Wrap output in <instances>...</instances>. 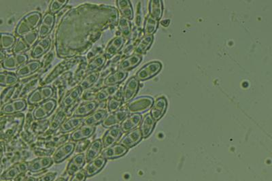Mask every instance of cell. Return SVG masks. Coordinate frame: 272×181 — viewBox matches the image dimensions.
<instances>
[{
	"label": "cell",
	"instance_id": "55",
	"mask_svg": "<svg viewBox=\"0 0 272 181\" xmlns=\"http://www.w3.org/2000/svg\"><path fill=\"white\" fill-rule=\"evenodd\" d=\"M87 178L84 169H82L72 175L69 181H85Z\"/></svg>",
	"mask_w": 272,
	"mask_h": 181
},
{
	"label": "cell",
	"instance_id": "40",
	"mask_svg": "<svg viewBox=\"0 0 272 181\" xmlns=\"http://www.w3.org/2000/svg\"><path fill=\"white\" fill-rule=\"evenodd\" d=\"M153 41V35H144L139 41L137 42L134 49V54L139 55V56L145 54L150 49Z\"/></svg>",
	"mask_w": 272,
	"mask_h": 181
},
{
	"label": "cell",
	"instance_id": "30",
	"mask_svg": "<svg viewBox=\"0 0 272 181\" xmlns=\"http://www.w3.org/2000/svg\"><path fill=\"white\" fill-rule=\"evenodd\" d=\"M142 138H143L140 129L136 128L127 132V134L121 140L120 144L127 149H129L140 143Z\"/></svg>",
	"mask_w": 272,
	"mask_h": 181
},
{
	"label": "cell",
	"instance_id": "32",
	"mask_svg": "<svg viewBox=\"0 0 272 181\" xmlns=\"http://www.w3.org/2000/svg\"><path fill=\"white\" fill-rule=\"evenodd\" d=\"M108 115L107 110L101 109V108L96 110L93 113L83 119V125L96 127L99 124L102 123Z\"/></svg>",
	"mask_w": 272,
	"mask_h": 181
},
{
	"label": "cell",
	"instance_id": "58",
	"mask_svg": "<svg viewBox=\"0 0 272 181\" xmlns=\"http://www.w3.org/2000/svg\"><path fill=\"white\" fill-rule=\"evenodd\" d=\"M55 181H67V179L64 177H60L57 179Z\"/></svg>",
	"mask_w": 272,
	"mask_h": 181
},
{
	"label": "cell",
	"instance_id": "1",
	"mask_svg": "<svg viewBox=\"0 0 272 181\" xmlns=\"http://www.w3.org/2000/svg\"><path fill=\"white\" fill-rule=\"evenodd\" d=\"M117 8L104 4L84 3L70 8L59 23L55 31V52L59 58L87 54L107 30L118 24Z\"/></svg>",
	"mask_w": 272,
	"mask_h": 181
},
{
	"label": "cell",
	"instance_id": "37",
	"mask_svg": "<svg viewBox=\"0 0 272 181\" xmlns=\"http://www.w3.org/2000/svg\"><path fill=\"white\" fill-rule=\"evenodd\" d=\"M87 64H88V60L86 57H83L82 61L78 63V66L75 72L73 73L72 77V88L77 86L81 82L82 80L87 74Z\"/></svg>",
	"mask_w": 272,
	"mask_h": 181
},
{
	"label": "cell",
	"instance_id": "35",
	"mask_svg": "<svg viewBox=\"0 0 272 181\" xmlns=\"http://www.w3.org/2000/svg\"><path fill=\"white\" fill-rule=\"evenodd\" d=\"M102 142L101 139L94 140L90 144V147L87 149L86 154H85V159L87 163L95 159L100 155L103 151Z\"/></svg>",
	"mask_w": 272,
	"mask_h": 181
},
{
	"label": "cell",
	"instance_id": "50",
	"mask_svg": "<svg viewBox=\"0 0 272 181\" xmlns=\"http://www.w3.org/2000/svg\"><path fill=\"white\" fill-rule=\"evenodd\" d=\"M67 2V0H53L50 3L49 12L53 15H56L66 6Z\"/></svg>",
	"mask_w": 272,
	"mask_h": 181
},
{
	"label": "cell",
	"instance_id": "31",
	"mask_svg": "<svg viewBox=\"0 0 272 181\" xmlns=\"http://www.w3.org/2000/svg\"><path fill=\"white\" fill-rule=\"evenodd\" d=\"M41 67V62L37 60L28 61L26 64L19 67L16 71V75L19 78H24L30 75H33L38 72Z\"/></svg>",
	"mask_w": 272,
	"mask_h": 181
},
{
	"label": "cell",
	"instance_id": "11",
	"mask_svg": "<svg viewBox=\"0 0 272 181\" xmlns=\"http://www.w3.org/2000/svg\"><path fill=\"white\" fill-rule=\"evenodd\" d=\"M28 172H29L28 161H20L12 165L8 169L5 170L0 176V179L2 181H14L23 174L28 173Z\"/></svg>",
	"mask_w": 272,
	"mask_h": 181
},
{
	"label": "cell",
	"instance_id": "17",
	"mask_svg": "<svg viewBox=\"0 0 272 181\" xmlns=\"http://www.w3.org/2000/svg\"><path fill=\"white\" fill-rule=\"evenodd\" d=\"M53 163L52 157H37L28 161V171L31 173H40L53 166Z\"/></svg>",
	"mask_w": 272,
	"mask_h": 181
},
{
	"label": "cell",
	"instance_id": "4",
	"mask_svg": "<svg viewBox=\"0 0 272 181\" xmlns=\"http://www.w3.org/2000/svg\"><path fill=\"white\" fill-rule=\"evenodd\" d=\"M83 57H76V58L65 59L61 63H59L54 69L43 80L40 81L41 86H46L48 84L55 81L62 74H65L73 67L78 65L83 60Z\"/></svg>",
	"mask_w": 272,
	"mask_h": 181
},
{
	"label": "cell",
	"instance_id": "19",
	"mask_svg": "<svg viewBox=\"0 0 272 181\" xmlns=\"http://www.w3.org/2000/svg\"><path fill=\"white\" fill-rule=\"evenodd\" d=\"M127 40L122 37L121 35H117L115 38L112 39L107 44L104 51V56L107 60H110L114 56L119 54L121 50L124 47V44Z\"/></svg>",
	"mask_w": 272,
	"mask_h": 181
},
{
	"label": "cell",
	"instance_id": "54",
	"mask_svg": "<svg viewBox=\"0 0 272 181\" xmlns=\"http://www.w3.org/2000/svg\"><path fill=\"white\" fill-rule=\"evenodd\" d=\"M75 149H74V152L76 153H83L85 150H87V149L90 147L91 140L90 139L80 140V141L76 142Z\"/></svg>",
	"mask_w": 272,
	"mask_h": 181
},
{
	"label": "cell",
	"instance_id": "3",
	"mask_svg": "<svg viewBox=\"0 0 272 181\" xmlns=\"http://www.w3.org/2000/svg\"><path fill=\"white\" fill-rule=\"evenodd\" d=\"M42 15L40 12L33 11L24 16L18 23L15 29V35L19 38L24 37L30 31L36 30L42 21Z\"/></svg>",
	"mask_w": 272,
	"mask_h": 181
},
{
	"label": "cell",
	"instance_id": "48",
	"mask_svg": "<svg viewBox=\"0 0 272 181\" xmlns=\"http://www.w3.org/2000/svg\"><path fill=\"white\" fill-rule=\"evenodd\" d=\"M106 108H107L108 113H115L121 108L122 102L121 99H117L116 97H110L106 102Z\"/></svg>",
	"mask_w": 272,
	"mask_h": 181
},
{
	"label": "cell",
	"instance_id": "45",
	"mask_svg": "<svg viewBox=\"0 0 272 181\" xmlns=\"http://www.w3.org/2000/svg\"><path fill=\"white\" fill-rule=\"evenodd\" d=\"M19 82V78L13 72H0V86L10 88Z\"/></svg>",
	"mask_w": 272,
	"mask_h": 181
},
{
	"label": "cell",
	"instance_id": "20",
	"mask_svg": "<svg viewBox=\"0 0 272 181\" xmlns=\"http://www.w3.org/2000/svg\"><path fill=\"white\" fill-rule=\"evenodd\" d=\"M27 107H28V102L26 99H14L2 106L1 113L3 115L17 114L26 111Z\"/></svg>",
	"mask_w": 272,
	"mask_h": 181
},
{
	"label": "cell",
	"instance_id": "51",
	"mask_svg": "<svg viewBox=\"0 0 272 181\" xmlns=\"http://www.w3.org/2000/svg\"><path fill=\"white\" fill-rule=\"evenodd\" d=\"M24 39L25 42H26L28 47L33 48V46L37 43L38 41L39 35L38 30H33V31H30V32L27 33L24 37H21Z\"/></svg>",
	"mask_w": 272,
	"mask_h": 181
},
{
	"label": "cell",
	"instance_id": "57",
	"mask_svg": "<svg viewBox=\"0 0 272 181\" xmlns=\"http://www.w3.org/2000/svg\"><path fill=\"white\" fill-rule=\"evenodd\" d=\"M6 58V53L2 50L0 49V63H2V62L4 61L5 59Z\"/></svg>",
	"mask_w": 272,
	"mask_h": 181
},
{
	"label": "cell",
	"instance_id": "9",
	"mask_svg": "<svg viewBox=\"0 0 272 181\" xmlns=\"http://www.w3.org/2000/svg\"><path fill=\"white\" fill-rule=\"evenodd\" d=\"M58 106V101L49 99L35 106L32 111V116L35 120H44L51 116Z\"/></svg>",
	"mask_w": 272,
	"mask_h": 181
},
{
	"label": "cell",
	"instance_id": "14",
	"mask_svg": "<svg viewBox=\"0 0 272 181\" xmlns=\"http://www.w3.org/2000/svg\"><path fill=\"white\" fill-rule=\"evenodd\" d=\"M140 89V82L135 77L128 80L122 90L121 101L122 104H127L132 100Z\"/></svg>",
	"mask_w": 272,
	"mask_h": 181
},
{
	"label": "cell",
	"instance_id": "8",
	"mask_svg": "<svg viewBox=\"0 0 272 181\" xmlns=\"http://www.w3.org/2000/svg\"><path fill=\"white\" fill-rule=\"evenodd\" d=\"M55 94L54 89L49 85L41 86L35 89L28 97V104L31 106H37L48 99L52 98Z\"/></svg>",
	"mask_w": 272,
	"mask_h": 181
},
{
	"label": "cell",
	"instance_id": "26",
	"mask_svg": "<svg viewBox=\"0 0 272 181\" xmlns=\"http://www.w3.org/2000/svg\"><path fill=\"white\" fill-rule=\"evenodd\" d=\"M142 57L139 55L133 54L130 56L125 57L122 58L119 61L118 65H117V70L124 71V72H129L135 67L138 66L142 61Z\"/></svg>",
	"mask_w": 272,
	"mask_h": 181
},
{
	"label": "cell",
	"instance_id": "33",
	"mask_svg": "<svg viewBox=\"0 0 272 181\" xmlns=\"http://www.w3.org/2000/svg\"><path fill=\"white\" fill-rule=\"evenodd\" d=\"M142 116L141 114H130L126 117L125 120L121 123L120 127L122 132L127 133L136 129L141 123Z\"/></svg>",
	"mask_w": 272,
	"mask_h": 181
},
{
	"label": "cell",
	"instance_id": "5",
	"mask_svg": "<svg viewBox=\"0 0 272 181\" xmlns=\"http://www.w3.org/2000/svg\"><path fill=\"white\" fill-rule=\"evenodd\" d=\"M83 93V90L79 85H77L74 88L67 90L60 99L59 102L60 108H63L67 112V116L69 115L71 116L73 109L80 102V99H81Z\"/></svg>",
	"mask_w": 272,
	"mask_h": 181
},
{
	"label": "cell",
	"instance_id": "49",
	"mask_svg": "<svg viewBox=\"0 0 272 181\" xmlns=\"http://www.w3.org/2000/svg\"><path fill=\"white\" fill-rule=\"evenodd\" d=\"M15 90L16 85H14V86L7 88L3 90L2 93L0 95V102H1V104L4 105V104L12 100V97L15 94Z\"/></svg>",
	"mask_w": 272,
	"mask_h": 181
},
{
	"label": "cell",
	"instance_id": "44",
	"mask_svg": "<svg viewBox=\"0 0 272 181\" xmlns=\"http://www.w3.org/2000/svg\"><path fill=\"white\" fill-rule=\"evenodd\" d=\"M99 77V72H93L87 73L85 77L82 80L81 82L79 83V86L81 87L83 91L93 88L94 85L97 83Z\"/></svg>",
	"mask_w": 272,
	"mask_h": 181
},
{
	"label": "cell",
	"instance_id": "6",
	"mask_svg": "<svg viewBox=\"0 0 272 181\" xmlns=\"http://www.w3.org/2000/svg\"><path fill=\"white\" fill-rule=\"evenodd\" d=\"M40 76L37 74L36 75L31 76V78L19 81V82L16 85L15 94L12 97V100L24 99V97L30 95L40 84Z\"/></svg>",
	"mask_w": 272,
	"mask_h": 181
},
{
	"label": "cell",
	"instance_id": "12",
	"mask_svg": "<svg viewBox=\"0 0 272 181\" xmlns=\"http://www.w3.org/2000/svg\"><path fill=\"white\" fill-rule=\"evenodd\" d=\"M76 143L67 141L55 149L53 153V160L55 164H60L70 157L74 152Z\"/></svg>",
	"mask_w": 272,
	"mask_h": 181
},
{
	"label": "cell",
	"instance_id": "47",
	"mask_svg": "<svg viewBox=\"0 0 272 181\" xmlns=\"http://www.w3.org/2000/svg\"><path fill=\"white\" fill-rule=\"evenodd\" d=\"M16 37L11 33H0V42H1V50L7 51L13 48L15 45Z\"/></svg>",
	"mask_w": 272,
	"mask_h": 181
},
{
	"label": "cell",
	"instance_id": "25",
	"mask_svg": "<svg viewBox=\"0 0 272 181\" xmlns=\"http://www.w3.org/2000/svg\"><path fill=\"white\" fill-rule=\"evenodd\" d=\"M95 130L96 127H94V126L81 125V127L71 133L70 139L74 143L80 141V140L89 139L95 134Z\"/></svg>",
	"mask_w": 272,
	"mask_h": 181
},
{
	"label": "cell",
	"instance_id": "43",
	"mask_svg": "<svg viewBox=\"0 0 272 181\" xmlns=\"http://www.w3.org/2000/svg\"><path fill=\"white\" fill-rule=\"evenodd\" d=\"M117 28L119 32V35H121L126 40L130 38L132 26L130 21L124 19L123 17L119 18Z\"/></svg>",
	"mask_w": 272,
	"mask_h": 181
},
{
	"label": "cell",
	"instance_id": "15",
	"mask_svg": "<svg viewBox=\"0 0 272 181\" xmlns=\"http://www.w3.org/2000/svg\"><path fill=\"white\" fill-rule=\"evenodd\" d=\"M67 117V112L63 108H59L58 111L49 120V127H48L47 132L42 136L55 134L66 120Z\"/></svg>",
	"mask_w": 272,
	"mask_h": 181
},
{
	"label": "cell",
	"instance_id": "38",
	"mask_svg": "<svg viewBox=\"0 0 272 181\" xmlns=\"http://www.w3.org/2000/svg\"><path fill=\"white\" fill-rule=\"evenodd\" d=\"M156 121L152 119L150 114L145 115L140 123V130L142 133V138H147L152 132L155 127Z\"/></svg>",
	"mask_w": 272,
	"mask_h": 181
},
{
	"label": "cell",
	"instance_id": "16",
	"mask_svg": "<svg viewBox=\"0 0 272 181\" xmlns=\"http://www.w3.org/2000/svg\"><path fill=\"white\" fill-rule=\"evenodd\" d=\"M129 115L127 110L125 108H121L119 111L115 112V113H110L108 116L106 117L104 121L102 122L101 125L103 127L106 129L111 128V127L119 126L124 120L126 117Z\"/></svg>",
	"mask_w": 272,
	"mask_h": 181
},
{
	"label": "cell",
	"instance_id": "42",
	"mask_svg": "<svg viewBox=\"0 0 272 181\" xmlns=\"http://www.w3.org/2000/svg\"><path fill=\"white\" fill-rule=\"evenodd\" d=\"M149 15L159 21L163 15V1L161 0H151L149 1Z\"/></svg>",
	"mask_w": 272,
	"mask_h": 181
},
{
	"label": "cell",
	"instance_id": "10",
	"mask_svg": "<svg viewBox=\"0 0 272 181\" xmlns=\"http://www.w3.org/2000/svg\"><path fill=\"white\" fill-rule=\"evenodd\" d=\"M162 68V64L159 61H151L144 65L137 72L135 78L138 81H145L154 77L159 73Z\"/></svg>",
	"mask_w": 272,
	"mask_h": 181
},
{
	"label": "cell",
	"instance_id": "24",
	"mask_svg": "<svg viewBox=\"0 0 272 181\" xmlns=\"http://www.w3.org/2000/svg\"><path fill=\"white\" fill-rule=\"evenodd\" d=\"M51 44H52V40H51V37L47 36L46 38H41L32 48L31 58L33 59L42 58L49 52V49L51 47Z\"/></svg>",
	"mask_w": 272,
	"mask_h": 181
},
{
	"label": "cell",
	"instance_id": "41",
	"mask_svg": "<svg viewBox=\"0 0 272 181\" xmlns=\"http://www.w3.org/2000/svg\"><path fill=\"white\" fill-rule=\"evenodd\" d=\"M117 10L120 12L122 17L131 21L133 19V10L131 1L129 0H117L116 1Z\"/></svg>",
	"mask_w": 272,
	"mask_h": 181
},
{
	"label": "cell",
	"instance_id": "23",
	"mask_svg": "<svg viewBox=\"0 0 272 181\" xmlns=\"http://www.w3.org/2000/svg\"><path fill=\"white\" fill-rule=\"evenodd\" d=\"M122 134L123 132H122L120 126H115L108 129L101 139L104 148H107L116 144L122 137Z\"/></svg>",
	"mask_w": 272,
	"mask_h": 181
},
{
	"label": "cell",
	"instance_id": "22",
	"mask_svg": "<svg viewBox=\"0 0 272 181\" xmlns=\"http://www.w3.org/2000/svg\"><path fill=\"white\" fill-rule=\"evenodd\" d=\"M128 150L129 149L124 147L123 145H121L120 143L115 144L112 146L103 149L101 152V156L106 160L117 159V158L121 157L125 155L128 152Z\"/></svg>",
	"mask_w": 272,
	"mask_h": 181
},
{
	"label": "cell",
	"instance_id": "18",
	"mask_svg": "<svg viewBox=\"0 0 272 181\" xmlns=\"http://www.w3.org/2000/svg\"><path fill=\"white\" fill-rule=\"evenodd\" d=\"M28 61V56L26 54L10 55L6 56L1 63L3 68L8 70H18L19 67L26 64Z\"/></svg>",
	"mask_w": 272,
	"mask_h": 181
},
{
	"label": "cell",
	"instance_id": "28",
	"mask_svg": "<svg viewBox=\"0 0 272 181\" xmlns=\"http://www.w3.org/2000/svg\"><path fill=\"white\" fill-rule=\"evenodd\" d=\"M168 108V101L164 97H158L151 108V115L155 121L162 118Z\"/></svg>",
	"mask_w": 272,
	"mask_h": 181
},
{
	"label": "cell",
	"instance_id": "53",
	"mask_svg": "<svg viewBox=\"0 0 272 181\" xmlns=\"http://www.w3.org/2000/svg\"><path fill=\"white\" fill-rule=\"evenodd\" d=\"M53 59H54V53L52 51L48 53L45 58H44L43 61L41 62V67L38 73L39 75L40 76L41 74L47 70V68H49V67L51 64V62L53 61Z\"/></svg>",
	"mask_w": 272,
	"mask_h": 181
},
{
	"label": "cell",
	"instance_id": "29",
	"mask_svg": "<svg viewBox=\"0 0 272 181\" xmlns=\"http://www.w3.org/2000/svg\"><path fill=\"white\" fill-rule=\"evenodd\" d=\"M107 161L101 156H99V157L88 162L84 169L87 177H91L98 174L106 166Z\"/></svg>",
	"mask_w": 272,
	"mask_h": 181
},
{
	"label": "cell",
	"instance_id": "7",
	"mask_svg": "<svg viewBox=\"0 0 272 181\" xmlns=\"http://www.w3.org/2000/svg\"><path fill=\"white\" fill-rule=\"evenodd\" d=\"M154 99L149 96H141L133 99L126 104L125 109L129 114H142L149 111L153 104Z\"/></svg>",
	"mask_w": 272,
	"mask_h": 181
},
{
	"label": "cell",
	"instance_id": "27",
	"mask_svg": "<svg viewBox=\"0 0 272 181\" xmlns=\"http://www.w3.org/2000/svg\"><path fill=\"white\" fill-rule=\"evenodd\" d=\"M85 153H77L70 159L66 167L65 173L68 176H72L74 173L83 169L86 164Z\"/></svg>",
	"mask_w": 272,
	"mask_h": 181
},
{
	"label": "cell",
	"instance_id": "34",
	"mask_svg": "<svg viewBox=\"0 0 272 181\" xmlns=\"http://www.w3.org/2000/svg\"><path fill=\"white\" fill-rule=\"evenodd\" d=\"M83 125V118L81 117H70L65 120L61 127L59 129V133L68 134Z\"/></svg>",
	"mask_w": 272,
	"mask_h": 181
},
{
	"label": "cell",
	"instance_id": "21",
	"mask_svg": "<svg viewBox=\"0 0 272 181\" xmlns=\"http://www.w3.org/2000/svg\"><path fill=\"white\" fill-rule=\"evenodd\" d=\"M55 24V16L53 14L47 12L42 17L40 26L38 27V32L39 38H44L49 36L50 33L52 32Z\"/></svg>",
	"mask_w": 272,
	"mask_h": 181
},
{
	"label": "cell",
	"instance_id": "13",
	"mask_svg": "<svg viewBox=\"0 0 272 181\" xmlns=\"http://www.w3.org/2000/svg\"><path fill=\"white\" fill-rule=\"evenodd\" d=\"M99 104L95 101H83L79 102L73 109L71 117L84 119L95 111L99 107Z\"/></svg>",
	"mask_w": 272,
	"mask_h": 181
},
{
	"label": "cell",
	"instance_id": "36",
	"mask_svg": "<svg viewBox=\"0 0 272 181\" xmlns=\"http://www.w3.org/2000/svg\"><path fill=\"white\" fill-rule=\"evenodd\" d=\"M127 72L124 71L117 70L109 74L107 77L105 78L103 84L104 86H113V85H119L127 79Z\"/></svg>",
	"mask_w": 272,
	"mask_h": 181
},
{
	"label": "cell",
	"instance_id": "46",
	"mask_svg": "<svg viewBox=\"0 0 272 181\" xmlns=\"http://www.w3.org/2000/svg\"><path fill=\"white\" fill-rule=\"evenodd\" d=\"M159 24V21L151 17L150 15L147 16L145 24H144L143 30H142L144 35H153L158 29Z\"/></svg>",
	"mask_w": 272,
	"mask_h": 181
},
{
	"label": "cell",
	"instance_id": "56",
	"mask_svg": "<svg viewBox=\"0 0 272 181\" xmlns=\"http://www.w3.org/2000/svg\"><path fill=\"white\" fill-rule=\"evenodd\" d=\"M57 175H58V173L56 172H49V173L42 175V177H39L38 179H36V181H54Z\"/></svg>",
	"mask_w": 272,
	"mask_h": 181
},
{
	"label": "cell",
	"instance_id": "2",
	"mask_svg": "<svg viewBox=\"0 0 272 181\" xmlns=\"http://www.w3.org/2000/svg\"><path fill=\"white\" fill-rule=\"evenodd\" d=\"M25 119L23 113L0 116V140L10 141L18 137L24 129Z\"/></svg>",
	"mask_w": 272,
	"mask_h": 181
},
{
	"label": "cell",
	"instance_id": "52",
	"mask_svg": "<svg viewBox=\"0 0 272 181\" xmlns=\"http://www.w3.org/2000/svg\"><path fill=\"white\" fill-rule=\"evenodd\" d=\"M30 49L23 38H19L16 40L15 45L12 49L14 55L24 54Z\"/></svg>",
	"mask_w": 272,
	"mask_h": 181
},
{
	"label": "cell",
	"instance_id": "39",
	"mask_svg": "<svg viewBox=\"0 0 272 181\" xmlns=\"http://www.w3.org/2000/svg\"><path fill=\"white\" fill-rule=\"evenodd\" d=\"M106 61H107V59L103 53L91 59L87 64V73L99 72V70H102L103 67L106 65Z\"/></svg>",
	"mask_w": 272,
	"mask_h": 181
},
{
	"label": "cell",
	"instance_id": "59",
	"mask_svg": "<svg viewBox=\"0 0 272 181\" xmlns=\"http://www.w3.org/2000/svg\"><path fill=\"white\" fill-rule=\"evenodd\" d=\"M0 49H1V42H0Z\"/></svg>",
	"mask_w": 272,
	"mask_h": 181
}]
</instances>
